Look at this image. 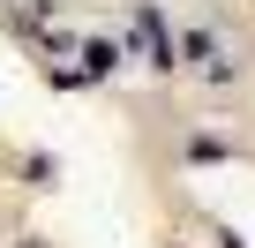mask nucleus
Segmentation results:
<instances>
[{
	"label": "nucleus",
	"instance_id": "nucleus-1",
	"mask_svg": "<svg viewBox=\"0 0 255 248\" xmlns=\"http://www.w3.org/2000/svg\"><path fill=\"white\" fill-rule=\"evenodd\" d=\"M128 53H135L143 68H158V75H173L180 68V53H173V30H165V15L150 8V0H135V15H128V38H120Z\"/></svg>",
	"mask_w": 255,
	"mask_h": 248
},
{
	"label": "nucleus",
	"instance_id": "nucleus-2",
	"mask_svg": "<svg viewBox=\"0 0 255 248\" xmlns=\"http://www.w3.org/2000/svg\"><path fill=\"white\" fill-rule=\"evenodd\" d=\"M173 53H180V60H195L210 83H233V60L218 53V38H210V30H188V38H173Z\"/></svg>",
	"mask_w": 255,
	"mask_h": 248
},
{
	"label": "nucleus",
	"instance_id": "nucleus-3",
	"mask_svg": "<svg viewBox=\"0 0 255 248\" xmlns=\"http://www.w3.org/2000/svg\"><path fill=\"white\" fill-rule=\"evenodd\" d=\"M75 60H83V83H105L120 68V45L113 38H75Z\"/></svg>",
	"mask_w": 255,
	"mask_h": 248
},
{
	"label": "nucleus",
	"instance_id": "nucleus-4",
	"mask_svg": "<svg viewBox=\"0 0 255 248\" xmlns=\"http://www.w3.org/2000/svg\"><path fill=\"white\" fill-rule=\"evenodd\" d=\"M188 158H195V166H210V158H225V136H188Z\"/></svg>",
	"mask_w": 255,
	"mask_h": 248
},
{
	"label": "nucleus",
	"instance_id": "nucleus-5",
	"mask_svg": "<svg viewBox=\"0 0 255 248\" xmlns=\"http://www.w3.org/2000/svg\"><path fill=\"white\" fill-rule=\"evenodd\" d=\"M23 173H30V181H38V188H53V173H60V166H53V158H45V151H30V166H23Z\"/></svg>",
	"mask_w": 255,
	"mask_h": 248
},
{
	"label": "nucleus",
	"instance_id": "nucleus-6",
	"mask_svg": "<svg viewBox=\"0 0 255 248\" xmlns=\"http://www.w3.org/2000/svg\"><path fill=\"white\" fill-rule=\"evenodd\" d=\"M218 248H248V241H240V233H218Z\"/></svg>",
	"mask_w": 255,
	"mask_h": 248
},
{
	"label": "nucleus",
	"instance_id": "nucleus-7",
	"mask_svg": "<svg viewBox=\"0 0 255 248\" xmlns=\"http://www.w3.org/2000/svg\"><path fill=\"white\" fill-rule=\"evenodd\" d=\"M15 248H45V241H15Z\"/></svg>",
	"mask_w": 255,
	"mask_h": 248
},
{
	"label": "nucleus",
	"instance_id": "nucleus-8",
	"mask_svg": "<svg viewBox=\"0 0 255 248\" xmlns=\"http://www.w3.org/2000/svg\"><path fill=\"white\" fill-rule=\"evenodd\" d=\"M158 248H180V241H158Z\"/></svg>",
	"mask_w": 255,
	"mask_h": 248
}]
</instances>
